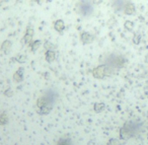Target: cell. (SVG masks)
Returning a JSON list of instances; mask_svg holds the SVG:
<instances>
[{
	"mask_svg": "<svg viewBox=\"0 0 148 145\" xmlns=\"http://www.w3.org/2000/svg\"><path fill=\"white\" fill-rule=\"evenodd\" d=\"M105 108H106V106H105V104H103V102H97V104H95V112H97V113H101V112H103V110H105Z\"/></svg>",
	"mask_w": 148,
	"mask_h": 145,
	"instance_id": "14",
	"label": "cell"
},
{
	"mask_svg": "<svg viewBox=\"0 0 148 145\" xmlns=\"http://www.w3.org/2000/svg\"><path fill=\"white\" fill-rule=\"evenodd\" d=\"M42 45V42L40 40H36V41H33L31 44H29V47H31V50L33 52H36L38 49L40 48V46Z\"/></svg>",
	"mask_w": 148,
	"mask_h": 145,
	"instance_id": "12",
	"label": "cell"
},
{
	"mask_svg": "<svg viewBox=\"0 0 148 145\" xmlns=\"http://www.w3.org/2000/svg\"><path fill=\"white\" fill-rule=\"evenodd\" d=\"M112 72H113V67L109 65H99L93 69L92 75L93 77L97 78V79H101L106 76H110Z\"/></svg>",
	"mask_w": 148,
	"mask_h": 145,
	"instance_id": "3",
	"label": "cell"
},
{
	"mask_svg": "<svg viewBox=\"0 0 148 145\" xmlns=\"http://www.w3.org/2000/svg\"><path fill=\"white\" fill-rule=\"evenodd\" d=\"M45 57H46V60L48 62H53L56 58V54L54 51H46V54H45Z\"/></svg>",
	"mask_w": 148,
	"mask_h": 145,
	"instance_id": "11",
	"label": "cell"
},
{
	"mask_svg": "<svg viewBox=\"0 0 148 145\" xmlns=\"http://www.w3.org/2000/svg\"><path fill=\"white\" fill-rule=\"evenodd\" d=\"M108 145H120V141L118 139H111L108 142Z\"/></svg>",
	"mask_w": 148,
	"mask_h": 145,
	"instance_id": "19",
	"label": "cell"
},
{
	"mask_svg": "<svg viewBox=\"0 0 148 145\" xmlns=\"http://www.w3.org/2000/svg\"><path fill=\"white\" fill-rule=\"evenodd\" d=\"M44 48L46 49V51H54V50L56 49L55 45L52 44L50 41H46L45 43H44Z\"/></svg>",
	"mask_w": 148,
	"mask_h": 145,
	"instance_id": "13",
	"label": "cell"
},
{
	"mask_svg": "<svg viewBox=\"0 0 148 145\" xmlns=\"http://www.w3.org/2000/svg\"><path fill=\"white\" fill-rule=\"evenodd\" d=\"M125 29L131 31V30L133 29V23H132V21H127L125 23Z\"/></svg>",
	"mask_w": 148,
	"mask_h": 145,
	"instance_id": "18",
	"label": "cell"
},
{
	"mask_svg": "<svg viewBox=\"0 0 148 145\" xmlns=\"http://www.w3.org/2000/svg\"><path fill=\"white\" fill-rule=\"evenodd\" d=\"M79 13H81L82 15H89L92 11V6L88 1H82L81 3H79Z\"/></svg>",
	"mask_w": 148,
	"mask_h": 145,
	"instance_id": "5",
	"label": "cell"
},
{
	"mask_svg": "<svg viewBox=\"0 0 148 145\" xmlns=\"http://www.w3.org/2000/svg\"><path fill=\"white\" fill-rule=\"evenodd\" d=\"M34 38V27L33 25H27V30H25V34L23 38V43H25V45H29L33 42Z\"/></svg>",
	"mask_w": 148,
	"mask_h": 145,
	"instance_id": "4",
	"label": "cell"
},
{
	"mask_svg": "<svg viewBox=\"0 0 148 145\" xmlns=\"http://www.w3.org/2000/svg\"><path fill=\"white\" fill-rule=\"evenodd\" d=\"M54 29L59 34H62L64 32V30H65V23L62 19H57L54 23Z\"/></svg>",
	"mask_w": 148,
	"mask_h": 145,
	"instance_id": "8",
	"label": "cell"
},
{
	"mask_svg": "<svg viewBox=\"0 0 148 145\" xmlns=\"http://www.w3.org/2000/svg\"><path fill=\"white\" fill-rule=\"evenodd\" d=\"M21 0H17V2H21Z\"/></svg>",
	"mask_w": 148,
	"mask_h": 145,
	"instance_id": "23",
	"label": "cell"
},
{
	"mask_svg": "<svg viewBox=\"0 0 148 145\" xmlns=\"http://www.w3.org/2000/svg\"><path fill=\"white\" fill-rule=\"evenodd\" d=\"M11 46H12V43H11L9 40H5L2 43V45H1V51L4 54L9 53V51H10V49H11Z\"/></svg>",
	"mask_w": 148,
	"mask_h": 145,
	"instance_id": "9",
	"label": "cell"
},
{
	"mask_svg": "<svg viewBox=\"0 0 148 145\" xmlns=\"http://www.w3.org/2000/svg\"><path fill=\"white\" fill-rule=\"evenodd\" d=\"M8 122V117L6 116L5 113H3L2 115H0V125H5Z\"/></svg>",
	"mask_w": 148,
	"mask_h": 145,
	"instance_id": "16",
	"label": "cell"
},
{
	"mask_svg": "<svg viewBox=\"0 0 148 145\" xmlns=\"http://www.w3.org/2000/svg\"><path fill=\"white\" fill-rule=\"evenodd\" d=\"M4 1H5V0H0V6H2L3 3H4Z\"/></svg>",
	"mask_w": 148,
	"mask_h": 145,
	"instance_id": "22",
	"label": "cell"
},
{
	"mask_svg": "<svg viewBox=\"0 0 148 145\" xmlns=\"http://www.w3.org/2000/svg\"><path fill=\"white\" fill-rule=\"evenodd\" d=\"M93 40H95V37H93L90 33H87V32H82V33L80 34V41L82 42L83 44H85V45H86V44L92 43Z\"/></svg>",
	"mask_w": 148,
	"mask_h": 145,
	"instance_id": "6",
	"label": "cell"
},
{
	"mask_svg": "<svg viewBox=\"0 0 148 145\" xmlns=\"http://www.w3.org/2000/svg\"><path fill=\"white\" fill-rule=\"evenodd\" d=\"M136 132H137V126H135L133 122H129L124 125V127L121 129L120 135L122 139H129L134 136Z\"/></svg>",
	"mask_w": 148,
	"mask_h": 145,
	"instance_id": "2",
	"label": "cell"
},
{
	"mask_svg": "<svg viewBox=\"0 0 148 145\" xmlns=\"http://www.w3.org/2000/svg\"><path fill=\"white\" fill-rule=\"evenodd\" d=\"M13 79L16 82L23 81V67H19L18 69H17V71L13 74Z\"/></svg>",
	"mask_w": 148,
	"mask_h": 145,
	"instance_id": "10",
	"label": "cell"
},
{
	"mask_svg": "<svg viewBox=\"0 0 148 145\" xmlns=\"http://www.w3.org/2000/svg\"><path fill=\"white\" fill-rule=\"evenodd\" d=\"M57 145H71V141L69 139H62L58 142Z\"/></svg>",
	"mask_w": 148,
	"mask_h": 145,
	"instance_id": "17",
	"label": "cell"
},
{
	"mask_svg": "<svg viewBox=\"0 0 148 145\" xmlns=\"http://www.w3.org/2000/svg\"><path fill=\"white\" fill-rule=\"evenodd\" d=\"M4 94H5V96H12V91L10 90V88H8V91L6 90V91L4 92Z\"/></svg>",
	"mask_w": 148,
	"mask_h": 145,
	"instance_id": "21",
	"label": "cell"
},
{
	"mask_svg": "<svg viewBox=\"0 0 148 145\" xmlns=\"http://www.w3.org/2000/svg\"><path fill=\"white\" fill-rule=\"evenodd\" d=\"M32 1H33V2H35V3H37V4L41 5V4H43L45 0H32Z\"/></svg>",
	"mask_w": 148,
	"mask_h": 145,
	"instance_id": "20",
	"label": "cell"
},
{
	"mask_svg": "<svg viewBox=\"0 0 148 145\" xmlns=\"http://www.w3.org/2000/svg\"><path fill=\"white\" fill-rule=\"evenodd\" d=\"M15 61L19 62V63H25L27 61V56L23 55V54H18V55L15 57Z\"/></svg>",
	"mask_w": 148,
	"mask_h": 145,
	"instance_id": "15",
	"label": "cell"
},
{
	"mask_svg": "<svg viewBox=\"0 0 148 145\" xmlns=\"http://www.w3.org/2000/svg\"><path fill=\"white\" fill-rule=\"evenodd\" d=\"M136 11V8H135V5L131 2V1H128L123 7V12L127 15H132L134 14Z\"/></svg>",
	"mask_w": 148,
	"mask_h": 145,
	"instance_id": "7",
	"label": "cell"
},
{
	"mask_svg": "<svg viewBox=\"0 0 148 145\" xmlns=\"http://www.w3.org/2000/svg\"><path fill=\"white\" fill-rule=\"evenodd\" d=\"M52 104L53 102L50 98L48 96H42L38 100L37 107H38V113L41 115H47L51 112L52 110Z\"/></svg>",
	"mask_w": 148,
	"mask_h": 145,
	"instance_id": "1",
	"label": "cell"
}]
</instances>
